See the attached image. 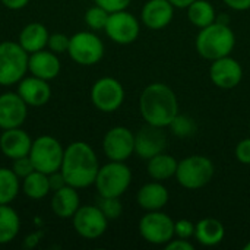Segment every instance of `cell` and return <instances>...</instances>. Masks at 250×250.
Instances as JSON below:
<instances>
[{
	"label": "cell",
	"instance_id": "1",
	"mask_svg": "<svg viewBox=\"0 0 250 250\" xmlns=\"http://www.w3.org/2000/svg\"><path fill=\"white\" fill-rule=\"evenodd\" d=\"M100 163L92 146L83 141L72 142L64 148L60 173L63 174L66 185L79 189L89 188L95 183Z\"/></svg>",
	"mask_w": 250,
	"mask_h": 250
},
{
	"label": "cell",
	"instance_id": "2",
	"mask_svg": "<svg viewBox=\"0 0 250 250\" xmlns=\"http://www.w3.org/2000/svg\"><path fill=\"white\" fill-rule=\"evenodd\" d=\"M139 111L145 123L168 127L179 113L176 92L163 82H154L144 88L139 97Z\"/></svg>",
	"mask_w": 250,
	"mask_h": 250
},
{
	"label": "cell",
	"instance_id": "3",
	"mask_svg": "<svg viewBox=\"0 0 250 250\" xmlns=\"http://www.w3.org/2000/svg\"><path fill=\"white\" fill-rule=\"evenodd\" d=\"M195 47L201 57L212 62L231 54L236 47V34L229 23L215 21L199 29Z\"/></svg>",
	"mask_w": 250,
	"mask_h": 250
},
{
	"label": "cell",
	"instance_id": "4",
	"mask_svg": "<svg viewBox=\"0 0 250 250\" xmlns=\"http://www.w3.org/2000/svg\"><path fill=\"white\" fill-rule=\"evenodd\" d=\"M215 174V166L211 158L205 155H189L179 161L176 180L188 190H198L205 188Z\"/></svg>",
	"mask_w": 250,
	"mask_h": 250
},
{
	"label": "cell",
	"instance_id": "5",
	"mask_svg": "<svg viewBox=\"0 0 250 250\" xmlns=\"http://www.w3.org/2000/svg\"><path fill=\"white\" fill-rule=\"evenodd\" d=\"M29 54L15 41L0 42V86L18 85L28 72Z\"/></svg>",
	"mask_w": 250,
	"mask_h": 250
},
{
	"label": "cell",
	"instance_id": "6",
	"mask_svg": "<svg viewBox=\"0 0 250 250\" xmlns=\"http://www.w3.org/2000/svg\"><path fill=\"white\" fill-rule=\"evenodd\" d=\"M132 183V171L125 161H108L100 166L95 177V188L100 196L120 198Z\"/></svg>",
	"mask_w": 250,
	"mask_h": 250
},
{
	"label": "cell",
	"instance_id": "7",
	"mask_svg": "<svg viewBox=\"0 0 250 250\" xmlns=\"http://www.w3.org/2000/svg\"><path fill=\"white\" fill-rule=\"evenodd\" d=\"M63 154L64 148L56 138L50 135H42L32 141L29 158L35 170L45 174H51L60 170Z\"/></svg>",
	"mask_w": 250,
	"mask_h": 250
},
{
	"label": "cell",
	"instance_id": "8",
	"mask_svg": "<svg viewBox=\"0 0 250 250\" xmlns=\"http://www.w3.org/2000/svg\"><path fill=\"white\" fill-rule=\"evenodd\" d=\"M104 42L95 31H79L70 37L69 56L81 66H94L104 57Z\"/></svg>",
	"mask_w": 250,
	"mask_h": 250
},
{
	"label": "cell",
	"instance_id": "9",
	"mask_svg": "<svg viewBox=\"0 0 250 250\" xmlns=\"http://www.w3.org/2000/svg\"><path fill=\"white\" fill-rule=\"evenodd\" d=\"M141 237L155 246H166L174 237V221L161 211H149L139 220Z\"/></svg>",
	"mask_w": 250,
	"mask_h": 250
},
{
	"label": "cell",
	"instance_id": "10",
	"mask_svg": "<svg viewBox=\"0 0 250 250\" xmlns=\"http://www.w3.org/2000/svg\"><path fill=\"white\" fill-rule=\"evenodd\" d=\"M91 101L97 110L103 113H114L125 101V88L116 78H100L91 88Z\"/></svg>",
	"mask_w": 250,
	"mask_h": 250
},
{
	"label": "cell",
	"instance_id": "11",
	"mask_svg": "<svg viewBox=\"0 0 250 250\" xmlns=\"http://www.w3.org/2000/svg\"><path fill=\"white\" fill-rule=\"evenodd\" d=\"M75 231L86 240L100 239L108 227V220L97 205H81L72 217Z\"/></svg>",
	"mask_w": 250,
	"mask_h": 250
},
{
	"label": "cell",
	"instance_id": "12",
	"mask_svg": "<svg viewBox=\"0 0 250 250\" xmlns=\"http://www.w3.org/2000/svg\"><path fill=\"white\" fill-rule=\"evenodd\" d=\"M104 31L113 42L120 45H129L138 40L141 32V23L138 18L126 9L110 13Z\"/></svg>",
	"mask_w": 250,
	"mask_h": 250
},
{
	"label": "cell",
	"instance_id": "13",
	"mask_svg": "<svg viewBox=\"0 0 250 250\" xmlns=\"http://www.w3.org/2000/svg\"><path fill=\"white\" fill-rule=\"evenodd\" d=\"M103 151L110 161H126L135 154V133L125 126H114L103 138Z\"/></svg>",
	"mask_w": 250,
	"mask_h": 250
},
{
	"label": "cell",
	"instance_id": "14",
	"mask_svg": "<svg viewBox=\"0 0 250 250\" xmlns=\"http://www.w3.org/2000/svg\"><path fill=\"white\" fill-rule=\"evenodd\" d=\"M168 138L164 127L145 125L135 133V154L141 160H149L161 152H166Z\"/></svg>",
	"mask_w": 250,
	"mask_h": 250
},
{
	"label": "cell",
	"instance_id": "15",
	"mask_svg": "<svg viewBox=\"0 0 250 250\" xmlns=\"http://www.w3.org/2000/svg\"><path fill=\"white\" fill-rule=\"evenodd\" d=\"M209 79L220 89H233L239 86L243 79V67L231 54L212 60L209 66Z\"/></svg>",
	"mask_w": 250,
	"mask_h": 250
},
{
	"label": "cell",
	"instance_id": "16",
	"mask_svg": "<svg viewBox=\"0 0 250 250\" xmlns=\"http://www.w3.org/2000/svg\"><path fill=\"white\" fill-rule=\"evenodd\" d=\"M28 116V104L18 92L0 94V129L22 127Z\"/></svg>",
	"mask_w": 250,
	"mask_h": 250
},
{
	"label": "cell",
	"instance_id": "17",
	"mask_svg": "<svg viewBox=\"0 0 250 250\" xmlns=\"http://www.w3.org/2000/svg\"><path fill=\"white\" fill-rule=\"evenodd\" d=\"M174 9L168 0H148L141 10V21L151 31L164 29L171 23Z\"/></svg>",
	"mask_w": 250,
	"mask_h": 250
},
{
	"label": "cell",
	"instance_id": "18",
	"mask_svg": "<svg viewBox=\"0 0 250 250\" xmlns=\"http://www.w3.org/2000/svg\"><path fill=\"white\" fill-rule=\"evenodd\" d=\"M16 92L28 104V107H42L51 98V88L48 81L34 75L25 76L19 83Z\"/></svg>",
	"mask_w": 250,
	"mask_h": 250
},
{
	"label": "cell",
	"instance_id": "19",
	"mask_svg": "<svg viewBox=\"0 0 250 250\" xmlns=\"http://www.w3.org/2000/svg\"><path fill=\"white\" fill-rule=\"evenodd\" d=\"M32 138L22 127L4 129L0 135V151L10 161L19 157L29 155Z\"/></svg>",
	"mask_w": 250,
	"mask_h": 250
},
{
	"label": "cell",
	"instance_id": "20",
	"mask_svg": "<svg viewBox=\"0 0 250 250\" xmlns=\"http://www.w3.org/2000/svg\"><path fill=\"white\" fill-rule=\"evenodd\" d=\"M62 63L59 59V54L53 53L51 50H40L35 53H31L28 57V72L37 78L51 81L57 78L60 73Z\"/></svg>",
	"mask_w": 250,
	"mask_h": 250
},
{
	"label": "cell",
	"instance_id": "21",
	"mask_svg": "<svg viewBox=\"0 0 250 250\" xmlns=\"http://www.w3.org/2000/svg\"><path fill=\"white\" fill-rule=\"evenodd\" d=\"M168 189L157 180L145 183L136 193V202L145 212L161 211L168 204Z\"/></svg>",
	"mask_w": 250,
	"mask_h": 250
},
{
	"label": "cell",
	"instance_id": "22",
	"mask_svg": "<svg viewBox=\"0 0 250 250\" xmlns=\"http://www.w3.org/2000/svg\"><path fill=\"white\" fill-rule=\"evenodd\" d=\"M81 207V198L76 188L69 185L53 192L51 196V211L57 218L69 220Z\"/></svg>",
	"mask_w": 250,
	"mask_h": 250
},
{
	"label": "cell",
	"instance_id": "23",
	"mask_svg": "<svg viewBox=\"0 0 250 250\" xmlns=\"http://www.w3.org/2000/svg\"><path fill=\"white\" fill-rule=\"evenodd\" d=\"M48 37L50 32L45 28V25H42L41 22H29L19 32L18 42L28 54H31L47 48Z\"/></svg>",
	"mask_w": 250,
	"mask_h": 250
},
{
	"label": "cell",
	"instance_id": "24",
	"mask_svg": "<svg viewBox=\"0 0 250 250\" xmlns=\"http://www.w3.org/2000/svg\"><path fill=\"white\" fill-rule=\"evenodd\" d=\"M226 237V227L221 221L215 218H204L198 221L195 227V239L199 245L205 248H214L218 246Z\"/></svg>",
	"mask_w": 250,
	"mask_h": 250
},
{
	"label": "cell",
	"instance_id": "25",
	"mask_svg": "<svg viewBox=\"0 0 250 250\" xmlns=\"http://www.w3.org/2000/svg\"><path fill=\"white\" fill-rule=\"evenodd\" d=\"M177 164H179V161L173 155H170L167 152H161V154L148 160L146 171L152 180L166 182V180L176 176Z\"/></svg>",
	"mask_w": 250,
	"mask_h": 250
},
{
	"label": "cell",
	"instance_id": "26",
	"mask_svg": "<svg viewBox=\"0 0 250 250\" xmlns=\"http://www.w3.org/2000/svg\"><path fill=\"white\" fill-rule=\"evenodd\" d=\"M22 192L26 198L32 199V201H40L44 199L50 192V180H48V174L41 173L38 170H34L31 174H28L26 177L22 179L21 183Z\"/></svg>",
	"mask_w": 250,
	"mask_h": 250
},
{
	"label": "cell",
	"instance_id": "27",
	"mask_svg": "<svg viewBox=\"0 0 250 250\" xmlns=\"http://www.w3.org/2000/svg\"><path fill=\"white\" fill-rule=\"evenodd\" d=\"M21 230V218L9 205H0V245H7L16 239Z\"/></svg>",
	"mask_w": 250,
	"mask_h": 250
},
{
	"label": "cell",
	"instance_id": "28",
	"mask_svg": "<svg viewBox=\"0 0 250 250\" xmlns=\"http://www.w3.org/2000/svg\"><path fill=\"white\" fill-rule=\"evenodd\" d=\"M186 10H188L189 22L199 29L211 25L217 19L215 7L208 0H195L192 4L186 7Z\"/></svg>",
	"mask_w": 250,
	"mask_h": 250
},
{
	"label": "cell",
	"instance_id": "29",
	"mask_svg": "<svg viewBox=\"0 0 250 250\" xmlns=\"http://www.w3.org/2000/svg\"><path fill=\"white\" fill-rule=\"evenodd\" d=\"M21 190V179L9 167H0V205H9Z\"/></svg>",
	"mask_w": 250,
	"mask_h": 250
},
{
	"label": "cell",
	"instance_id": "30",
	"mask_svg": "<svg viewBox=\"0 0 250 250\" xmlns=\"http://www.w3.org/2000/svg\"><path fill=\"white\" fill-rule=\"evenodd\" d=\"M168 129L177 138H190L196 133L198 126H196V122L190 116L177 113V116L170 123Z\"/></svg>",
	"mask_w": 250,
	"mask_h": 250
},
{
	"label": "cell",
	"instance_id": "31",
	"mask_svg": "<svg viewBox=\"0 0 250 250\" xmlns=\"http://www.w3.org/2000/svg\"><path fill=\"white\" fill-rule=\"evenodd\" d=\"M108 16L110 12H107L104 7L98 4H94L85 12V23L91 31H104Z\"/></svg>",
	"mask_w": 250,
	"mask_h": 250
},
{
	"label": "cell",
	"instance_id": "32",
	"mask_svg": "<svg viewBox=\"0 0 250 250\" xmlns=\"http://www.w3.org/2000/svg\"><path fill=\"white\" fill-rule=\"evenodd\" d=\"M97 207L103 211L107 220H117L123 212V205L120 198H110V196H100L97 201Z\"/></svg>",
	"mask_w": 250,
	"mask_h": 250
},
{
	"label": "cell",
	"instance_id": "33",
	"mask_svg": "<svg viewBox=\"0 0 250 250\" xmlns=\"http://www.w3.org/2000/svg\"><path fill=\"white\" fill-rule=\"evenodd\" d=\"M69 41H70V37H67L66 34L54 32V34H50L48 37L47 48L56 54H63V53H67L69 50Z\"/></svg>",
	"mask_w": 250,
	"mask_h": 250
},
{
	"label": "cell",
	"instance_id": "34",
	"mask_svg": "<svg viewBox=\"0 0 250 250\" xmlns=\"http://www.w3.org/2000/svg\"><path fill=\"white\" fill-rule=\"evenodd\" d=\"M12 171L22 180L23 177H26L28 174H31L35 168H34V164L29 158V155H25V157H19V158H15L12 160Z\"/></svg>",
	"mask_w": 250,
	"mask_h": 250
},
{
	"label": "cell",
	"instance_id": "35",
	"mask_svg": "<svg viewBox=\"0 0 250 250\" xmlns=\"http://www.w3.org/2000/svg\"><path fill=\"white\" fill-rule=\"evenodd\" d=\"M195 227L196 224H193L190 220L186 218L174 221V237H180V239L195 237Z\"/></svg>",
	"mask_w": 250,
	"mask_h": 250
},
{
	"label": "cell",
	"instance_id": "36",
	"mask_svg": "<svg viewBox=\"0 0 250 250\" xmlns=\"http://www.w3.org/2000/svg\"><path fill=\"white\" fill-rule=\"evenodd\" d=\"M234 155L237 158L239 163L245 164V166H250V138L242 139L234 149Z\"/></svg>",
	"mask_w": 250,
	"mask_h": 250
},
{
	"label": "cell",
	"instance_id": "37",
	"mask_svg": "<svg viewBox=\"0 0 250 250\" xmlns=\"http://www.w3.org/2000/svg\"><path fill=\"white\" fill-rule=\"evenodd\" d=\"M95 4L104 7L107 12L113 13V12H119V10H126L132 0H94Z\"/></svg>",
	"mask_w": 250,
	"mask_h": 250
},
{
	"label": "cell",
	"instance_id": "38",
	"mask_svg": "<svg viewBox=\"0 0 250 250\" xmlns=\"http://www.w3.org/2000/svg\"><path fill=\"white\" fill-rule=\"evenodd\" d=\"M166 250H195V245L189 239H180V237H173L167 245Z\"/></svg>",
	"mask_w": 250,
	"mask_h": 250
},
{
	"label": "cell",
	"instance_id": "39",
	"mask_svg": "<svg viewBox=\"0 0 250 250\" xmlns=\"http://www.w3.org/2000/svg\"><path fill=\"white\" fill-rule=\"evenodd\" d=\"M48 180H50V189H51V192H54V190L66 186V180H64L63 174L60 173V170L48 174Z\"/></svg>",
	"mask_w": 250,
	"mask_h": 250
},
{
	"label": "cell",
	"instance_id": "40",
	"mask_svg": "<svg viewBox=\"0 0 250 250\" xmlns=\"http://www.w3.org/2000/svg\"><path fill=\"white\" fill-rule=\"evenodd\" d=\"M230 9L237 12H245L250 9V0H223Z\"/></svg>",
	"mask_w": 250,
	"mask_h": 250
},
{
	"label": "cell",
	"instance_id": "41",
	"mask_svg": "<svg viewBox=\"0 0 250 250\" xmlns=\"http://www.w3.org/2000/svg\"><path fill=\"white\" fill-rule=\"evenodd\" d=\"M0 1L9 10H21L29 3V0H0Z\"/></svg>",
	"mask_w": 250,
	"mask_h": 250
},
{
	"label": "cell",
	"instance_id": "42",
	"mask_svg": "<svg viewBox=\"0 0 250 250\" xmlns=\"http://www.w3.org/2000/svg\"><path fill=\"white\" fill-rule=\"evenodd\" d=\"M176 9H186L189 4H192L195 0H168Z\"/></svg>",
	"mask_w": 250,
	"mask_h": 250
},
{
	"label": "cell",
	"instance_id": "43",
	"mask_svg": "<svg viewBox=\"0 0 250 250\" xmlns=\"http://www.w3.org/2000/svg\"><path fill=\"white\" fill-rule=\"evenodd\" d=\"M243 250H250V242H248V243L243 246Z\"/></svg>",
	"mask_w": 250,
	"mask_h": 250
},
{
	"label": "cell",
	"instance_id": "44",
	"mask_svg": "<svg viewBox=\"0 0 250 250\" xmlns=\"http://www.w3.org/2000/svg\"><path fill=\"white\" fill-rule=\"evenodd\" d=\"M249 129H250V122H249Z\"/></svg>",
	"mask_w": 250,
	"mask_h": 250
}]
</instances>
